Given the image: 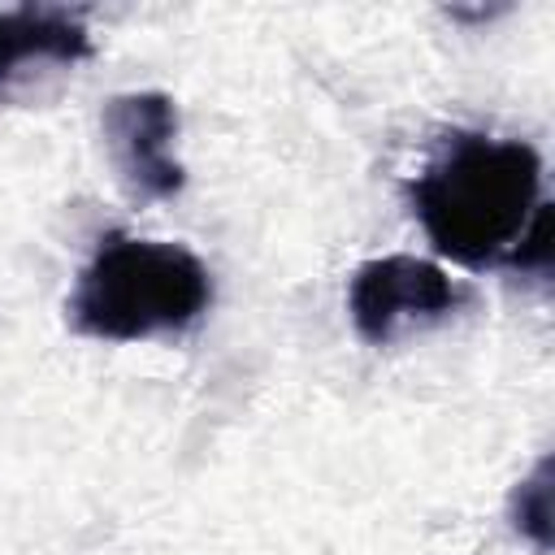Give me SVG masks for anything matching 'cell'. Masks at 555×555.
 <instances>
[{"label":"cell","instance_id":"6da1fadb","mask_svg":"<svg viewBox=\"0 0 555 555\" xmlns=\"http://www.w3.org/2000/svg\"><path fill=\"white\" fill-rule=\"evenodd\" d=\"M538 182L542 165L529 143L455 134L412 182V204L442 256L460 264H486L499 256L512 260L533 212L542 208Z\"/></svg>","mask_w":555,"mask_h":555},{"label":"cell","instance_id":"8992f818","mask_svg":"<svg viewBox=\"0 0 555 555\" xmlns=\"http://www.w3.org/2000/svg\"><path fill=\"white\" fill-rule=\"evenodd\" d=\"M546 473H551V464H538V473L516 494V525L538 546H551V486H546Z\"/></svg>","mask_w":555,"mask_h":555},{"label":"cell","instance_id":"277c9868","mask_svg":"<svg viewBox=\"0 0 555 555\" xmlns=\"http://www.w3.org/2000/svg\"><path fill=\"white\" fill-rule=\"evenodd\" d=\"M173 126L178 117L165 95H117L104 108L108 152L121 169V182L143 199H160L182 186V169L169 160Z\"/></svg>","mask_w":555,"mask_h":555},{"label":"cell","instance_id":"5b68a950","mask_svg":"<svg viewBox=\"0 0 555 555\" xmlns=\"http://www.w3.org/2000/svg\"><path fill=\"white\" fill-rule=\"evenodd\" d=\"M35 56L78 61L87 56V30L61 9H9L0 13V78L17 74Z\"/></svg>","mask_w":555,"mask_h":555},{"label":"cell","instance_id":"3957f363","mask_svg":"<svg viewBox=\"0 0 555 555\" xmlns=\"http://www.w3.org/2000/svg\"><path fill=\"white\" fill-rule=\"evenodd\" d=\"M460 304V286L429 260L382 256L356 269L347 308L369 343H390L412 321H438Z\"/></svg>","mask_w":555,"mask_h":555},{"label":"cell","instance_id":"7a4b0ae2","mask_svg":"<svg viewBox=\"0 0 555 555\" xmlns=\"http://www.w3.org/2000/svg\"><path fill=\"white\" fill-rule=\"evenodd\" d=\"M208 299V269L186 247L117 234L82 269L69 317L95 338H143L191 325Z\"/></svg>","mask_w":555,"mask_h":555}]
</instances>
